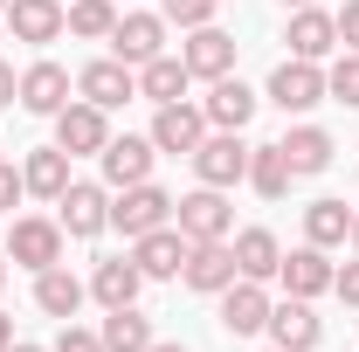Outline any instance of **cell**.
<instances>
[{
  "label": "cell",
  "mask_w": 359,
  "mask_h": 352,
  "mask_svg": "<svg viewBox=\"0 0 359 352\" xmlns=\"http://www.w3.org/2000/svg\"><path fill=\"white\" fill-rule=\"evenodd\" d=\"M7 104H21V76H14V62H0V111Z\"/></svg>",
  "instance_id": "cell-38"
},
{
  "label": "cell",
  "mask_w": 359,
  "mask_h": 352,
  "mask_svg": "<svg viewBox=\"0 0 359 352\" xmlns=\"http://www.w3.org/2000/svg\"><path fill=\"white\" fill-rule=\"evenodd\" d=\"M276 145H283V159H290V173H297V180H304V173H325V166H332V152H339L325 125H290Z\"/></svg>",
  "instance_id": "cell-25"
},
{
  "label": "cell",
  "mask_w": 359,
  "mask_h": 352,
  "mask_svg": "<svg viewBox=\"0 0 359 352\" xmlns=\"http://www.w3.org/2000/svg\"><path fill=\"white\" fill-rule=\"evenodd\" d=\"M62 242H69V235H62L55 215H21L14 228H7V263H21V269L42 276V269L62 263Z\"/></svg>",
  "instance_id": "cell-2"
},
{
  "label": "cell",
  "mask_w": 359,
  "mask_h": 352,
  "mask_svg": "<svg viewBox=\"0 0 359 352\" xmlns=\"http://www.w3.org/2000/svg\"><path fill=\"white\" fill-rule=\"evenodd\" d=\"M7 352H48V346H28V339H14V346H7Z\"/></svg>",
  "instance_id": "cell-41"
},
{
  "label": "cell",
  "mask_w": 359,
  "mask_h": 352,
  "mask_svg": "<svg viewBox=\"0 0 359 352\" xmlns=\"http://www.w3.org/2000/svg\"><path fill=\"white\" fill-rule=\"evenodd\" d=\"M83 297H90V283H83V276H69L62 263L35 276V311H42V318H62V325H69V318L83 311Z\"/></svg>",
  "instance_id": "cell-23"
},
{
  "label": "cell",
  "mask_w": 359,
  "mask_h": 352,
  "mask_svg": "<svg viewBox=\"0 0 359 352\" xmlns=\"http://www.w3.org/2000/svg\"><path fill=\"white\" fill-rule=\"evenodd\" d=\"M152 159H159V145L152 138H111L104 152H97V166H104V187L118 194V187H138V180H152Z\"/></svg>",
  "instance_id": "cell-16"
},
{
  "label": "cell",
  "mask_w": 359,
  "mask_h": 352,
  "mask_svg": "<svg viewBox=\"0 0 359 352\" xmlns=\"http://www.w3.org/2000/svg\"><path fill=\"white\" fill-rule=\"evenodd\" d=\"M138 290H145V276H138L132 256H104V263L90 269V297L104 311H118V304H138Z\"/></svg>",
  "instance_id": "cell-22"
},
{
  "label": "cell",
  "mask_w": 359,
  "mask_h": 352,
  "mask_svg": "<svg viewBox=\"0 0 359 352\" xmlns=\"http://www.w3.org/2000/svg\"><path fill=\"white\" fill-rule=\"evenodd\" d=\"M48 352H104V339H97V332H83V325L69 318V325L55 332V346H48Z\"/></svg>",
  "instance_id": "cell-34"
},
{
  "label": "cell",
  "mask_w": 359,
  "mask_h": 352,
  "mask_svg": "<svg viewBox=\"0 0 359 352\" xmlns=\"http://www.w3.org/2000/svg\"><path fill=\"white\" fill-rule=\"evenodd\" d=\"M14 346V318H7V311H0V352Z\"/></svg>",
  "instance_id": "cell-39"
},
{
  "label": "cell",
  "mask_w": 359,
  "mask_h": 352,
  "mask_svg": "<svg viewBox=\"0 0 359 352\" xmlns=\"http://www.w3.org/2000/svg\"><path fill=\"white\" fill-rule=\"evenodd\" d=\"M332 290H339V304H353V311H359V263L339 269V276H332Z\"/></svg>",
  "instance_id": "cell-36"
},
{
  "label": "cell",
  "mask_w": 359,
  "mask_h": 352,
  "mask_svg": "<svg viewBox=\"0 0 359 352\" xmlns=\"http://www.w3.org/2000/svg\"><path fill=\"white\" fill-rule=\"evenodd\" d=\"M283 42L290 55H304V62H325L332 48H339V14H325V7H290V28H283Z\"/></svg>",
  "instance_id": "cell-17"
},
{
  "label": "cell",
  "mask_w": 359,
  "mask_h": 352,
  "mask_svg": "<svg viewBox=\"0 0 359 352\" xmlns=\"http://www.w3.org/2000/svg\"><path fill=\"white\" fill-rule=\"evenodd\" d=\"M55 145H62L69 159H97V152L111 145V111H97L90 97H69V104L55 111Z\"/></svg>",
  "instance_id": "cell-3"
},
{
  "label": "cell",
  "mask_w": 359,
  "mask_h": 352,
  "mask_svg": "<svg viewBox=\"0 0 359 352\" xmlns=\"http://www.w3.org/2000/svg\"><path fill=\"white\" fill-rule=\"evenodd\" d=\"M28 194V180H21V166L14 159H0V215H14V201Z\"/></svg>",
  "instance_id": "cell-35"
},
{
  "label": "cell",
  "mask_w": 359,
  "mask_h": 352,
  "mask_svg": "<svg viewBox=\"0 0 359 352\" xmlns=\"http://www.w3.org/2000/svg\"><path fill=\"white\" fill-rule=\"evenodd\" d=\"M339 42L359 48V0H346V7H339Z\"/></svg>",
  "instance_id": "cell-37"
},
{
  "label": "cell",
  "mask_w": 359,
  "mask_h": 352,
  "mask_svg": "<svg viewBox=\"0 0 359 352\" xmlns=\"http://www.w3.org/2000/svg\"><path fill=\"white\" fill-rule=\"evenodd\" d=\"M159 14H166V28H208L222 14V0H159Z\"/></svg>",
  "instance_id": "cell-33"
},
{
  "label": "cell",
  "mask_w": 359,
  "mask_h": 352,
  "mask_svg": "<svg viewBox=\"0 0 359 352\" xmlns=\"http://www.w3.org/2000/svg\"><path fill=\"white\" fill-rule=\"evenodd\" d=\"M145 138H152L159 152H173V159H194V145L208 138V111H201V104H187V97H180V104H159Z\"/></svg>",
  "instance_id": "cell-8"
},
{
  "label": "cell",
  "mask_w": 359,
  "mask_h": 352,
  "mask_svg": "<svg viewBox=\"0 0 359 352\" xmlns=\"http://www.w3.org/2000/svg\"><path fill=\"white\" fill-rule=\"evenodd\" d=\"M0 290H7V256H0Z\"/></svg>",
  "instance_id": "cell-42"
},
{
  "label": "cell",
  "mask_w": 359,
  "mask_h": 352,
  "mask_svg": "<svg viewBox=\"0 0 359 352\" xmlns=\"http://www.w3.org/2000/svg\"><path fill=\"white\" fill-rule=\"evenodd\" d=\"M276 111H290V118H304L311 104H325V69L304 62V55H283L276 69H269V90H263Z\"/></svg>",
  "instance_id": "cell-6"
},
{
  "label": "cell",
  "mask_w": 359,
  "mask_h": 352,
  "mask_svg": "<svg viewBox=\"0 0 359 352\" xmlns=\"http://www.w3.org/2000/svg\"><path fill=\"white\" fill-rule=\"evenodd\" d=\"M62 7L69 0H7V28H14V42H28V48H48V42H62L69 28H62Z\"/></svg>",
  "instance_id": "cell-14"
},
{
  "label": "cell",
  "mask_w": 359,
  "mask_h": 352,
  "mask_svg": "<svg viewBox=\"0 0 359 352\" xmlns=\"http://www.w3.org/2000/svg\"><path fill=\"white\" fill-rule=\"evenodd\" d=\"M353 249H359V215H353Z\"/></svg>",
  "instance_id": "cell-43"
},
{
  "label": "cell",
  "mask_w": 359,
  "mask_h": 352,
  "mask_svg": "<svg viewBox=\"0 0 359 352\" xmlns=\"http://www.w3.org/2000/svg\"><path fill=\"white\" fill-rule=\"evenodd\" d=\"M290 159H283V145H249V187L263 194V201H283L290 194Z\"/></svg>",
  "instance_id": "cell-30"
},
{
  "label": "cell",
  "mask_w": 359,
  "mask_h": 352,
  "mask_svg": "<svg viewBox=\"0 0 359 352\" xmlns=\"http://www.w3.org/2000/svg\"><path fill=\"white\" fill-rule=\"evenodd\" d=\"M111 55L118 62H132V69H145L152 55H166V14H118V28H111Z\"/></svg>",
  "instance_id": "cell-10"
},
{
  "label": "cell",
  "mask_w": 359,
  "mask_h": 352,
  "mask_svg": "<svg viewBox=\"0 0 359 352\" xmlns=\"http://www.w3.org/2000/svg\"><path fill=\"white\" fill-rule=\"evenodd\" d=\"M283 7H311V0H283Z\"/></svg>",
  "instance_id": "cell-44"
},
{
  "label": "cell",
  "mask_w": 359,
  "mask_h": 352,
  "mask_svg": "<svg viewBox=\"0 0 359 352\" xmlns=\"http://www.w3.org/2000/svg\"><path fill=\"white\" fill-rule=\"evenodd\" d=\"M332 276H339V269H332V256H325L318 242L290 249V256L276 263V283H283L290 297H325V290H332Z\"/></svg>",
  "instance_id": "cell-20"
},
{
  "label": "cell",
  "mask_w": 359,
  "mask_h": 352,
  "mask_svg": "<svg viewBox=\"0 0 359 352\" xmlns=\"http://www.w3.org/2000/svg\"><path fill=\"white\" fill-rule=\"evenodd\" d=\"M132 263H138L145 283H166V276H180V263H187V235H180L173 221L152 228V235H138V242H132Z\"/></svg>",
  "instance_id": "cell-19"
},
{
  "label": "cell",
  "mask_w": 359,
  "mask_h": 352,
  "mask_svg": "<svg viewBox=\"0 0 359 352\" xmlns=\"http://www.w3.org/2000/svg\"><path fill=\"white\" fill-rule=\"evenodd\" d=\"M62 28H69L76 42H111L118 7H111V0H69V7H62Z\"/></svg>",
  "instance_id": "cell-31"
},
{
  "label": "cell",
  "mask_w": 359,
  "mask_h": 352,
  "mask_svg": "<svg viewBox=\"0 0 359 352\" xmlns=\"http://www.w3.org/2000/svg\"><path fill=\"white\" fill-rule=\"evenodd\" d=\"M173 228L187 242H228V228H235V208H228L222 187H194L187 201H173Z\"/></svg>",
  "instance_id": "cell-5"
},
{
  "label": "cell",
  "mask_w": 359,
  "mask_h": 352,
  "mask_svg": "<svg viewBox=\"0 0 359 352\" xmlns=\"http://www.w3.org/2000/svg\"><path fill=\"white\" fill-rule=\"evenodd\" d=\"M256 90L242 83V76H215L208 83V97H201V111H208V132H242L249 118H256Z\"/></svg>",
  "instance_id": "cell-15"
},
{
  "label": "cell",
  "mask_w": 359,
  "mask_h": 352,
  "mask_svg": "<svg viewBox=\"0 0 359 352\" xmlns=\"http://www.w3.org/2000/svg\"><path fill=\"white\" fill-rule=\"evenodd\" d=\"M145 352H187V346H180V339H152Z\"/></svg>",
  "instance_id": "cell-40"
},
{
  "label": "cell",
  "mask_w": 359,
  "mask_h": 352,
  "mask_svg": "<svg viewBox=\"0 0 359 352\" xmlns=\"http://www.w3.org/2000/svg\"><path fill=\"white\" fill-rule=\"evenodd\" d=\"M173 221V194L166 187H152V180H138V187H118L111 194V228H125V235H152V228H166Z\"/></svg>",
  "instance_id": "cell-4"
},
{
  "label": "cell",
  "mask_w": 359,
  "mask_h": 352,
  "mask_svg": "<svg viewBox=\"0 0 359 352\" xmlns=\"http://www.w3.org/2000/svg\"><path fill=\"white\" fill-rule=\"evenodd\" d=\"M97 339H104V352H145L152 346V318H145L138 304H118V311H104Z\"/></svg>",
  "instance_id": "cell-28"
},
{
  "label": "cell",
  "mask_w": 359,
  "mask_h": 352,
  "mask_svg": "<svg viewBox=\"0 0 359 352\" xmlns=\"http://www.w3.org/2000/svg\"><path fill=\"white\" fill-rule=\"evenodd\" d=\"M62 104H69V69H62V62H28V69H21V111H35V118H55V111H62Z\"/></svg>",
  "instance_id": "cell-21"
},
{
  "label": "cell",
  "mask_w": 359,
  "mask_h": 352,
  "mask_svg": "<svg viewBox=\"0 0 359 352\" xmlns=\"http://www.w3.org/2000/svg\"><path fill=\"white\" fill-rule=\"evenodd\" d=\"M55 221H62L69 242H97L111 228V187L104 180H69L62 201H55Z\"/></svg>",
  "instance_id": "cell-1"
},
{
  "label": "cell",
  "mask_w": 359,
  "mask_h": 352,
  "mask_svg": "<svg viewBox=\"0 0 359 352\" xmlns=\"http://www.w3.org/2000/svg\"><path fill=\"white\" fill-rule=\"evenodd\" d=\"M194 173H201V187H235V180H249V145H242V132H208L201 145H194Z\"/></svg>",
  "instance_id": "cell-7"
},
{
  "label": "cell",
  "mask_w": 359,
  "mask_h": 352,
  "mask_svg": "<svg viewBox=\"0 0 359 352\" xmlns=\"http://www.w3.org/2000/svg\"><path fill=\"white\" fill-rule=\"evenodd\" d=\"M304 242H318V249H339V242H353V208L346 201H311L304 208Z\"/></svg>",
  "instance_id": "cell-29"
},
{
  "label": "cell",
  "mask_w": 359,
  "mask_h": 352,
  "mask_svg": "<svg viewBox=\"0 0 359 352\" xmlns=\"http://www.w3.org/2000/svg\"><path fill=\"white\" fill-rule=\"evenodd\" d=\"M235 48H242V42H235L228 28H215V21H208V28H187L180 62H187L201 83H215V76H235Z\"/></svg>",
  "instance_id": "cell-12"
},
{
  "label": "cell",
  "mask_w": 359,
  "mask_h": 352,
  "mask_svg": "<svg viewBox=\"0 0 359 352\" xmlns=\"http://www.w3.org/2000/svg\"><path fill=\"white\" fill-rule=\"evenodd\" d=\"M325 97L346 104V111H359V48H346V55L325 69Z\"/></svg>",
  "instance_id": "cell-32"
},
{
  "label": "cell",
  "mask_w": 359,
  "mask_h": 352,
  "mask_svg": "<svg viewBox=\"0 0 359 352\" xmlns=\"http://www.w3.org/2000/svg\"><path fill=\"white\" fill-rule=\"evenodd\" d=\"M263 325H269V290L249 283V276H235V283L222 290V332L228 339H256Z\"/></svg>",
  "instance_id": "cell-18"
},
{
  "label": "cell",
  "mask_w": 359,
  "mask_h": 352,
  "mask_svg": "<svg viewBox=\"0 0 359 352\" xmlns=\"http://www.w3.org/2000/svg\"><path fill=\"white\" fill-rule=\"evenodd\" d=\"M269 346L283 352H318V339H325V318L311 311V297H283V304H269Z\"/></svg>",
  "instance_id": "cell-11"
},
{
  "label": "cell",
  "mask_w": 359,
  "mask_h": 352,
  "mask_svg": "<svg viewBox=\"0 0 359 352\" xmlns=\"http://www.w3.org/2000/svg\"><path fill=\"white\" fill-rule=\"evenodd\" d=\"M187 83H194V69H187L180 55H152V62L138 69V97H145V104H180Z\"/></svg>",
  "instance_id": "cell-27"
},
{
  "label": "cell",
  "mask_w": 359,
  "mask_h": 352,
  "mask_svg": "<svg viewBox=\"0 0 359 352\" xmlns=\"http://www.w3.org/2000/svg\"><path fill=\"white\" fill-rule=\"evenodd\" d=\"M21 180H28V194H42V201H62V187H69V152L62 145H35L28 159H21Z\"/></svg>",
  "instance_id": "cell-26"
},
{
  "label": "cell",
  "mask_w": 359,
  "mask_h": 352,
  "mask_svg": "<svg viewBox=\"0 0 359 352\" xmlns=\"http://www.w3.org/2000/svg\"><path fill=\"white\" fill-rule=\"evenodd\" d=\"M228 249H235V276H249V283H269L276 263H283V242H276L269 228H242Z\"/></svg>",
  "instance_id": "cell-24"
},
{
  "label": "cell",
  "mask_w": 359,
  "mask_h": 352,
  "mask_svg": "<svg viewBox=\"0 0 359 352\" xmlns=\"http://www.w3.org/2000/svg\"><path fill=\"white\" fill-rule=\"evenodd\" d=\"M0 14H7V0H0Z\"/></svg>",
  "instance_id": "cell-45"
},
{
  "label": "cell",
  "mask_w": 359,
  "mask_h": 352,
  "mask_svg": "<svg viewBox=\"0 0 359 352\" xmlns=\"http://www.w3.org/2000/svg\"><path fill=\"white\" fill-rule=\"evenodd\" d=\"M76 97H90L97 111H118V104H132L138 97V69L132 62H118V55H97L76 69Z\"/></svg>",
  "instance_id": "cell-9"
},
{
  "label": "cell",
  "mask_w": 359,
  "mask_h": 352,
  "mask_svg": "<svg viewBox=\"0 0 359 352\" xmlns=\"http://www.w3.org/2000/svg\"><path fill=\"white\" fill-rule=\"evenodd\" d=\"M180 283H187V290H201V297H222L228 283H235V249H228V242H187Z\"/></svg>",
  "instance_id": "cell-13"
},
{
  "label": "cell",
  "mask_w": 359,
  "mask_h": 352,
  "mask_svg": "<svg viewBox=\"0 0 359 352\" xmlns=\"http://www.w3.org/2000/svg\"><path fill=\"white\" fill-rule=\"evenodd\" d=\"M269 352H283V346H269Z\"/></svg>",
  "instance_id": "cell-46"
}]
</instances>
